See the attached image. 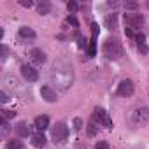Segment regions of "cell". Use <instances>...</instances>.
Here are the masks:
<instances>
[{
    "label": "cell",
    "mask_w": 149,
    "mask_h": 149,
    "mask_svg": "<svg viewBox=\"0 0 149 149\" xmlns=\"http://www.w3.org/2000/svg\"><path fill=\"white\" fill-rule=\"evenodd\" d=\"M130 121L133 126H144L149 123V109L147 107H140L130 112Z\"/></svg>",
    "instance_id": "cell-2"
},
{
    "label": "cell",
    "mask_w": 149,
    "mask_h": 149,
    "mask_svg": "<svg viewBox=\"0 0 149 149\" xmlns=\"http://www.w3.org/2000/svg\"><path fill=\"white\" fill-rule=\"evenodd\" d=\"M67 9H68V11L74 14V13L77 11V4H76V2H68V4H67Z\"/></svg>",
    "instance_id": "cell-22"
},
{
    "label": "cell",
    "mask_w": 149,
    "mask_h": 149,
    "mask_svg": "<svg viewBox=\"0 0 149 149\" xmlns=\"http://www.w3.org/2000/svg\"><path fill=\"white\" fill-rule=\"evenodd\" d=\"M93 121L97 123L98 121V125H104L105 128H112V119L109 118V114H107V111H104V109H95V112H93Z\"/></svg>",
    "instance_id": "cell-4"
},
{
    "label": "cell",
    "mask_w": 149,
    "mask_h": 149,
    "mask_svg": "<svg viewBox=\"0 0 149 149\" xmlns=\"http://www.w3.org/2000/svg\"><path fill=\"white\" fill-rule=\"evenodd\" d=\"M133 83L130 81V79H125V81H121L119 83V86H118V95L119 97H132L133 95Z\"/></svg>",
    "instance_id": "cell-6"
},
{
    "label": "cell",
    "mask_w": 149,
    "mask_h": 149,
    "mask_svg": "<svg viewBox=\"0 0 149 149\" xmlns=\"http://www.w3.org/2000/svg\"><path fill=\"white\" fill-rule=\"evenodd\" d=\"M19 4H21L23 7H32V6H33L32 0H19Z\"/></svg>",
    "instance_id": "cell-24"
},
{
    "label": "cell",
    "mask_w": 149,
    "mask_h": 149,
    "mask_svg": "<svg viewBox=\"0 0 149 149\" xmlns=\"http://www.w3.org/2000/svg\"><path fill=\"white\" fill-rule=\"evenodd\" d=\"M35 128H37L39 132L47 130V128H49V118H47V116H39V118H35Z\"/></svg>",
    "instance_id": "cell-10"
},
{
    "label": "cell",
    "mask_w": 149,
    "mask_h": 149,
    "mask_svg": "<svg viewBox=\"0 0 149 149\" xmlns=\"http://www.w3.org/2000/svg\"><path fill=\"white\" fill-rule=\"evenodd\" d=\"M30 60L33 65H44L46 63V54L42 49H32L30 51Z\"/></svg>",
    "instance_id": "cell-8"
},
{
    "label": "cell",
    "mask_w": 149,
    "mask_h": 149,
    "mask_svg": "<svg viewBox=\"0 0 149 149\" xmlns=\"http://www.w3.org/2000/svg\"><path fill=\"white\" fill-rule=\"evenodd\" d=\"M32 144H33L35 147H42V146L46 144V137H44L42 133H35V135H32Z\"/></svg>",
    "instance_id": "cell-14"
},
{
    "label": "cell",
    "mask_w": 149,
    "mask_h": 149,
    "mask_svg": "<svg viewBox=\"0 0 149 149\" xmlns=\"http://www.w3.org/2000/svg\"><path fill=\"white\" fill-rule=\"evenodd\" d=\"M125 23L128 25V28H139L144 23V18L140 14H125Z\"/></svg>",
    "instance_id": "cell-7"
},
{
    "label": "cell",
    "mask_w": 149,
    "mask_h": 149,
    "mask_svg": "<svg viewBox=\"0 0 149 149\" xmlns=\"http://www.w3.org/2000/svg\"><path fill=\"white\" fill-rule=\"evenodd\" d=\"M19 35H21L23 39H33V37H35V32H33L30 26H21V28H19Z\"/></svg>",
    "instance_id": "cell-15"
},
{
    "label": "cell",
    "mask_w": 149,
    "mask_h": 149,
    "mask_svg": "<svg viewBox=\"0 0 149 149\" xmlns=\"http://www.w3.org/2000/svg\"><path fill=\"white\" fill-rule=\"evenodd\" d=\"M104 54L109 60H119L121 54H123V49H121L119 40L118 39H107L104 42Z\"/></svg>",
    "instance_id": "cell-1"
},
{
    "label": "cell",
    "mask_w": 149,
    "mask_h": 149,
    "mask_svg": "<svg viewBox=\"0 0 149 149\" xmlns=\"http://www.w3.org/2000/svg\"><path fill=\"white\" fill-rule=\"evenodd\" d=\"M0 112H2V118L7 121V119H11V118H14V112L13 111H7V109H4V111H0Z\"/></svg>",
    "instance_id": "cell-20"
},
{
    "label": "cell",
    "mask_w": 149,
    "mask_h": 149,
    "mask_svg": "<svg viewBox=\"0 0 149 149\" xmlns=\"http://www.w3.org/2000/svg\"><path fill=\"white\" fill-rule=\"evenodd\" d=\"M67 23H68V25H72L74 28H77V26H79V21L76 19V16H74V14H70V16L67 18Z\"/></svg>",
    "instance_id": "cell-19"
},
{
    "label": "cell",
    "mask_w": 149,
    "mask_h": 149,
    "mask_svg": "<svg viewBox=\"0 0 149 149\" xmlns=\"http://www.w3.org/2000/svg\"><path fill=\"white\" fill-rule=\"evenodd\" d=\"M7 100H9V97H7L4 91H0V102H2V104H7Z\"/></svg>",
    "instance_id": "cell-25"
},
{
    "label": "cell",
    "mask_w": 149,
    "mask_h": 149,
    "mask_svg": "<svg viewBox=\"0 0 149 149\" xmlns=\"http://www.w3.org/2000/svg\"><path fill=\"white\" fill-rule=\"evenodd\" d=\"M97 35H98V25L93 23L91 25V46H90V56L95 54V42H97Z\"/></svg>",
    "instance_id": "cell-12"
},
{
    "label": "cell",
    "mask_w": 149,
    "mask_h": 149,
    "mask_svg": "<svg viewBox=\"0 0 149 149\" xmlns=\"http://www.w3.org/2000/svg\"><path fill=\"white\" fill-rule=\"evenodd\" d=\"M14 130H16V133H18L19 137H28V135H30V126H28L25 121H19V123L14 126Z\"/></svg>",
    "instance_id": "cell-11"
},
{
    "label": "cell",
    "mask_w": 149,
    "mask_h": 149,
    "mask_svg": "<svg viewBox=\"0 0 149 149\" xmlns=\"http://www.w3.org/2000/svg\"><path fill=\"white\" fill-rule=\"evenodd\" d=\"M21 142L19 140H9L7 142V149H21Z\"/></svg>",
    "instance_id": "cell-18"
},
{
    "label": "cell",
    "mask_w": 149,
    "mask_h": 149,
    "mask_svg": "<svg viewBox=\"0 0 149 149\" xmlns=\"http://www.w3.org/2000/svg\"><path fill=\"white\" fill-rule=\"evenodd\" d=\"M81 128V119H76V130H79Z\"/></svg>",
    "instance_id": "cell-26"
},
{
    "label": "cell",
    "mask_w": 149,
    "mask_h": 149,
    "mask_svg": "<svg viewBox=\"0 0 149 149\" xmlns=\"http://www.w3.org/2000/svg\"><path fill=\"white\" fill-rule=\"evenodd\" d=\"M137 46H139V51L140 53H149V47L146 46V39H144V35H137Z\"/></svg>",
    "instance_id": "cell-17"
},
{
    "label": "cell",
    "mask_w": 149,
    "mask_h": 149,
    "mask_svg": "<svg viewBox=\"0 0 149 149\" xmlns=\"http://www.w3.org/2000/svg\"><path fill=\"white\" fill-rule=\"evenodd\" d=\"M95 149H111V147H109V144L105 140H98L97 146H95Z\"/></svg>",
    "instance_id": "cell-21"
},
{
    "label": "cell",
    "mask_w": 149,
    "mask_h": 149,
    "mask_svg": "<svg viewBox=\"0 0 149 149\" xmlns=\"http://www.w3.org/2000/svg\"><path fill=\"white\" fill-rule=\"evenodd\" d=\"M21 76L28 81V83H33L39 79V72L35 70L33 65H21Z\"/></svg>",
    "instance_id": "cell-5"
},
{
    "label": "cell",
    "mask_w": 149,
    "mask_h": 149,
    "mask_svg": "<svg viewBox=\"0 0 149 149\" xmlns=\"http://www.w3.org/2000/svg\"><path fill=\"white\" fill-rule=\"evenodd\" d=\"M51 137H53V142L54 144H65V140H67V137H68V128H67V125L65 123H56L54 126H53V130H51Z\"/></svg>",
    "instance_id": "cell-3"
},
{
    "label": "cell",
    "mask_w": 149,
    "mask_h": 149,
    "mask_svg": "<svg viewBox=\"0 0 149 149\" xmlns=\"http://www.w3.org/2000/svg\"><path fill=\"white\" fill-rule=\"evenodd\" d=\"M37 11H39V14H47L51 11V4L46 2V0H42V2L37 4Z\"/></svg>",
    "instance_id": "cell-16"
},
{
    "label": "cell",
    "mask_w": 149,
    "mask_h": 149,
    "mask_svg": "<svg viewBox=\"0 0 149 149\" xmlns=\"http://www.w3.org/2000/svg\"><path fill=\"white\" fill-rule=\"evenodd\" d=\"M40 97H42L46 102H49V104L56 102V91H54L51 86H42V88H40Z\"/></svg>",
    "instance_id": "cell-9"
},
{
    "label": "cell",
    "mask_w": 149,
    "mask_h": 149,
    "mask_svg": "<svg viewBox=\"0 0 149 149\" xmlns=\"http://www.w3.org/2000/svg\"><path fill=\"white\" fill-rule=\"evenodd\" d=\"M7 132H9V125H7V121L4 119V121H2V135L6 137V135H7Z\"/></svg>",
    "instance_id": "cell-23"
},
{
    "label": "cell",
    "mask_w": 149,
    "mask_h": 149,
    "mask_svg": "<svg viewBox=\"0 0 149 149\" xmlns=\"http://www.w3.org/2000/svg\"><path fill=\"white\" fill-rule=\"evenodd\" d=\"M105 26H107L109 30L118 28V14H109V16H105Z\"/></svg>",
    "instance_id": "cell-13"
}]
</instances>
